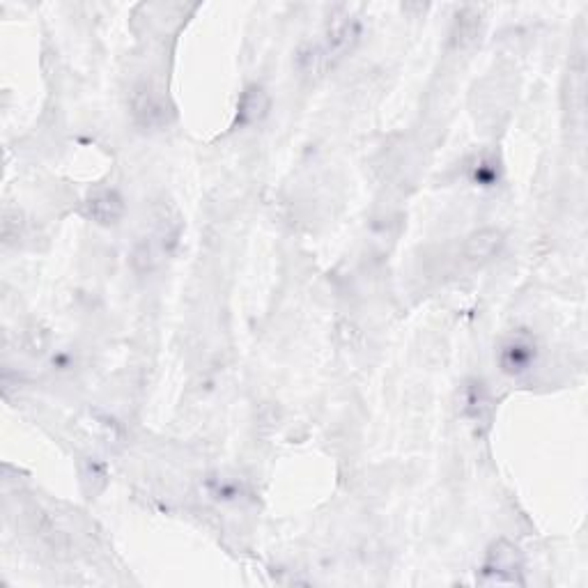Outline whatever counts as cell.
I'll return each mask as SVG.
<instances>
[{
    "mask_svg": "<svg viewBox=\"0 0 588 588\" xmlns=\"http://www.w3.org/2000/svg\"><path fill=\"white\" fill-rule=\"evenodd\" d=\"M361 26L357 19L340 17L334 19L324 30L322 42L304 46L297 56V65L306 76H320L334 67L340 58H345L347 51L354 49L359 42Z\"/></svg>",
    "mask_w": 588,
    "mask_h": 588,
    "instance_id": "obj_1",
    "label": "cell"
},
{
    "mask_svg": "<svg viewBox=\"0 0 588 588\" xmlns=\"http://www.w3.org/2000/svg\"><path fill=\"white\" fill-rule=\"evenodd\" d=\"M131 118L143 131H161L175 120V108L157 83L143 81L131 92Z\"/></svg>",
    "mask_w": 588,
    "mask_h": 588,
    "instance_id": "obj_2",
    "label": "cell"
},
{
    "mask_svg": "<svg viewBox=\"0 0 588 588\" xmlns=\"http://www.w3.org/2000/svg\"><path fill=\"white\" fill-rule=\"evenodd\" d=\"M524 556L520 547L508 540H497L483 563V582L487 584H524Z\"/></svg>",
    "mask_w": 588,
    "mask_h": 588,
    "instance_id": "obj_3",
    "label": "cell"
},
{
    "mask_svg": "<svg viewBox=\"0 0 588 588\" xmlns=\"http://www.w3.org/2000/svg\"><path fill=\"white\" fill-rule=\"evenodd\" d=\"M538 361V347L531 336L515 334L510 336L499 350V366L506 375L520 377L526 375L536 366Z\"/></svg>",
    "mask_w": 588,
    "mask_h": 588,
    "instance_id": "obj_4",
    "label": "cell"
},
{
    "mask_svg": "<svg viewBox=\"0 0 588 588\" xmlns=\"http://www.w3.org/2000/svg\"><path fill=\"white\" fill-rule=\"evenodd\" d=\"M85 214L99 226H115L125 216V198L115 189H97L85 200Z\"/></svg>",
    "mask_w": 588,
    "mask_h": 588,
    "instance_id": "obj_5",
    "label": "cell"
},
{
    "mask_svg": "<svg viewBox=\"0 0 588 588\" xmlns=\"http://www.w3.org/2000/svg\"><path fill=\"white\" fill-rule=\"evenodd\" d=\"M501 246H504V232L497 228H481L471 232L464 242V258L474 265H481V262L497 258Z\"/></svg>",
    "mask_w": 588,
    "mask_h": 588,
    "instance_id": "obj_6",
    "label": "cell"
},
{
    "mask_svg": "<svg viewBox=\"0 0 588 588\" xmlns=\"http://www.w3.org/2000/svg\"><path fill=\"white\" fill-rule=\"evenodd\" d=\"M483 33V14L478 7H462L455 17L453 30H451V44L453 49L467 51L481 40Z\"/></svg>",
    "mask_w": 588,
    "mask_h": 588,
    "instance_id": "obj_7",
    "label": "cell"
},
{
    "mask_svg": "<svg viewBox=\"0 0 588 588\" xmlns=\"http://www.w3.org/2000/svg\"><path fill=\"white\" fill-rule=\"evenodd\" d=\"M269 111V97L267 92L258 88V85H251L239 99L237 106V125H253V122H260Z\"/></svg>",
    "mask_w": 588,
    "mask_h": 588,
    "instance_id": "obj_8",
    "label": "cell"
}]
</instances>
